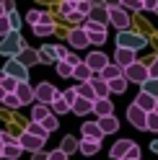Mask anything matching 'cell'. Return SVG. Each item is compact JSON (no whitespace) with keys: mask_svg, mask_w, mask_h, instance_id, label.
I'll use <instances>...</instances> for the list:
<instances>
[{"mask_svg":"<svg viewBox=\"0 0 158 160\" xmlns=\"http://www.w3.org/2000/svg\"><path fill=\"white\" fill-rule=\"evenodd\" d=\"M3 8H5V13H8V11H13V8H16V3H13V0H3Z\"/></svg>","mask_w":158,"mask_h":160,"instance_id":"56","label":"cell"},{"mask_svg":"<svg viewBox=\"0 0 158 160\" xmlns=\"http://www.w3.org/2000/svg\"><path fill=\"white\" fill-rule=\"evenodd\" d=\"M98 75H101L104 80H112V78H117V75H122V67L117 65V62H112V59H109V62H106V67H104Z\"/></svg>","mask_w":158,"mask_h":160,"instance_id":"27","label":"cell"},{"mask_svg":"<svg viewBox=\"0 0 158 160\" xmlns=\"http://www.w3.org/2000/svg\"><path fill=\"white\" fill-rule=\"evenodd\" d=\"M55 98H60V91H57L52 83H39V85L34 88V101H39V103H52Z\"/></svg>","mask_w":158,"mask_h":160,"instance_id":"6","label":"cell"},{"mask_svg":"<svg viewBox=\"0 0 158 160\" xmlns=\"http://www.w3.org/2000/svg\"><path fill=\"white\" fill-rule=\"evenodd\" d=\"M119 5H122V8H127V11H137V13L143 11L140 0H119Z\"/></svg>","mask_w":158,"mask_h":160,"instance_id":"42","label":"cell"},{"mask_svg":"<svg viewBox=\"0 0 158 160\" xmlns=\"http://www.w3.org/2000/svg\"><path fill=\"white\" fill-rule=\"evenodd\" d=\"M16 59H21V62L29 67V65H34V62H39V54L34 52V49H29V47H24L21 52H18V57Z\"/></svg>","mask_w":158,"mask_h":160,"instance_id":"26","label":"cell"},{"mask_svg":"<svg viewBox=\"0 0 158 160\" xmlns=\"http://www.w3.org/2000/svg\"><path fill=\"white\" fill-rule=\"evenodd\" d=\"M24 47H26L24 36L11 28V31L3 36V42H0V54H3V57H18V52H21Z\"/></svg>","mask_w":158,"mask_h":160,"instance_id":"1","label":"cell"},{"mask_svg":"<svg viewBox=\"0 0 158 160\" xmlns=\"http://www.w3.org/2000/svg\"><path fill=\"white\" fill-rule=\"evenodd\" d=\"M88 83H91V88H93L96 98H104V96H109V85H106V80H104L101 75H98V72H91Z\"/></svg>","mask_w":158,"mask_h":160,"instance_id":"15","label":"cell"},{"mask_svg":"<svg viewBox=\"0 0 158 160\" xmlns=\"http://www.w3.org/2000/svg\"><path fill=\"white\" fill-rule=\"evenodd\" d=\"M73 3H78V0H73Z\"/></svg>","mask_w":158,"mask_h":160,"instance_id":"64","label":"cell"},{"mask_svg":"<svg viewBox=\"0 0 158 160\" xmlns=\"http://www.w3.org/2000/svg\"><path fill=\"white\" fill-rule=\"evenodd\" d=\"M75 11V3H73V0H62V3H60V16H70Z\"/></svg>","mask_w":158,"mask_h":160,"instance_id":"43","label":"cell"},{"mask_svg":"<svg viewBox=\"0 0 158 160\" xmlns=\"http://www.w3.org/2000/svg\"><path fill=\"white\" fill-rule=\"evenodd\" d=\"M70 78L78 80V83H83V80L91 78V67H88L83 59H81V62H75V65H73V75H70Z\"/></svg>","mask_w":158,"mask_h":160,"instance_id":"20","label":"cell"},{"mask_svg":"<svg viewBox=\"0 0 158 160\" xmlns=\"http://www.w3.org/2000/svg\"><path fill=\"white\" fill-rule=\"evenodd\" d=\"M83 62H86L88 67H91V72H101V70L106 67V62H109V57H106V54L101 52V49H98V52H91V54H88V57L83 59Z\"/></svg>","mask_w":158,"mask_h":160,"instance_id":"9","label":"cell"},{"mask_svg":"<svg viewBox=\"0 0 158 160\" xmlns=\"http://www.w3.org/2000/svg\"><path fill=\"white\" fill-rule=\"evenodd\" d=\"M67 57V47H55V62L57 59H65Z\"/></svg>","mask_w":158,"mask_h":160,"instance_id":"51","label":"cell"},{"mask_svg":"<svg viewBox=\"0 0 158 160\" xmlns=\"http://www.w3.org/2000/svg\"><path fill=\"white\" fill-rule=\"evenodd\" d=\"M36 54H39V62L42 65H55V47H42Z\"/></svg>","mask_w":158,"mask_h":160,"instance_id":"31","label":"cell"},{"mask_svg":"<svg viewBox=\"0 0 158 160\" xmlns=\"http://www.w3.org/2000/svg\"><path fill=\"white\" fill-rule=\"evenodd\" d=\"M91 5H104V0H88Z\"/></svg>","mask_w":158,"mask_h":160,"instance_id":"59","label":"cell"},{"mask_svg":"<svg viewBox=\"0 0 158 160\" xmlns=\"http://www.w3.org/2000/svg\"><path fill=\"white\" fill-rule=\"evenodd\" d=\"M57 75L60 78H70L73 75V65L67 59H57Z\"/></svg>","mask_w":158,"mask_h":160,"instance_id":"38","label":"cell"},{"mask_svg":"<svg viewBox=\"0 0 158 160\" xmlns=\"http://www.w3.org/2000/svg\"><path fill=\"white\" fill-rule=\"evenodd\" d=\"M16 96H18V101H21V106H26V103H34V88L26 83V80H18L16 83V91H13Z\"/></svg>","mask_w":158,"mask_h":160,"instance_id":"11","label":"cell"},{"mask_svg":"<svg viewBox=\"0 0 158 160\" xmlns=\"http://www.w3.org/2000/svg\"><path fill=\"white\" fill-rule=\"evenodd\" d=\"M145 116H148V111H143L137 103L127 106V122H130L135 129H145Z\"/></svg>","mask_w":158,"mask_h":160,"instance_id":"8","label":"cell"},{"mask_svg":"<svg viewBox=\"0 0 158 160\" xmlns=\"http://www.w3.org/2000/svg\"><path fill=\"white\" fill-rule=\"evenodd\" d=\"M0 142H3V145H8V142H16V137H13L11 132H0Z\"/></svg>","mask_w":158,"mask_h":160,"instance_id":"52","label":"cell"},{"mask_svg":"<svg viewBox=\"0 0 158 160\" xmlns=\"http://www.w3.org/2000/svg\"><path fill=\"white\" fill-rule=\"evenodd\" d=\"M98 129H101V134H117V129H119V122H117L114 114H106V116H98Z\"/></svg>","mask_w":158,"mask_h":160,"instance_id":"14","label":"cell"},{"mask_svg":"<svg viewBox=\"0 0 158 160\" xmlns=\"http://www.w3.org/2000/svg\"><path fill=\"white\" fill-rule=\"evenodd\" d=\"M86 34H88V44H96V47H101L106 39H109L106 31H86Z\"/></svg>","mask_w":158,"mask_h":160,"instance_id":"35","label":"cell"},{"mask_svg":"<svg viewBox=\"0 0 158 160\" xmlns=\"http://www.w3.org/2000/svg\"><path fill=\"white\" fill-rule=\"evenodd\" d=\"M70 111L75 116H88L93 111V101H88V98H83V96H75V101L70 103Z\"/></svg>","mask_w":158,"mask_h":160,"instance_id":"12","label":"cell"},{"mask_svg":"<svg viewBox=\"0 0 158 160\" xmlns=\"http://www.w3.org/2000/svg\"><path fill=\"white\" fill-rule=\"evenodd\" d=\"M122 75L127 78V83H135V85H143L145 80L150 78V75H148V65L137 62V59H135V62H130L127 67H122Z\"/></svg>","mask_w":158,"mask_h":160,"instance_id":"3","label":"cell"},{"mask_svg":"<svg viewBox=\"0 0 158 160\" xmlns=\"http://www.w3.org/2000/svg\"><path fill=\"white\" fill-rule=\"evenodd\" d=\"M81 137H96V139H104L101 129H98L96 122H83L81 124Z\"/></svg>","mask_w":158,"mask_h":160,"instance_id":"24","label":"cell"},{"mask_svg":"<svg viewBox=\"0 0 158 160\" xmlns=\"http://www.w3.org/2000/svg\"><path fill=\"white\" fill-rule=\"evenodd\" d=\"M21 152H24V147L18 145V139H16V142H8V145L0 147V155H3L5 160H18V158H21Z\"/></svg>","mask_w":158,"mask_h":160,"instance_id":"18","label":"cell"},{"mask_svg":"<svg viewBox=\"0 0 158 160\" xmlns=\"http://www.w3.org/2000/svg\"><path fill=\"white\" fill-rule=\"evenodd\" d=\"M96 116H106V114H114V103L109 101V96H104V98H93V111Z\"/></svg>","mask_w":158,"mask_h":160,"instance_id":"16","label":"cell"},{"mask_svg":"<svg viewBox=\"0 0 158 160\" xmlns=\"http://www.w3.org/2000/svg\"><path fill=\"white\" fill-rule=\"evenodd\" d=\"M145 129L158 134V114H155V111H148V116H145Z\"/></svg>","mask_w":158,"mask_h":160,"instance_id":"39","label":"cell"},{"mask_svg":"<svg viewBox=\"0 0 158 160\" xmlns=\"http://www.w3.org/2000/svg\"><path fill=\"white\" fill-rule=\"evenodd\" d=\"M57 119H60V116H57V114H52V111H49V114H47V116L42 119V127L47 129V132H49V134H52V132H55V129H57V127H60V122H57Z\"/></svg>","mask_w":158,"mask_h":160,"instance_id":"33","label":"cell"},{"mask_svg":"<svg viewBox=\"0 0 158 160\" xmlns=\"http://www.w3.org/2000/svg\"><path fill=\"white\" fill-rule=\"evenodd\" d=\"M49 111H52V114H57V116H62V114H70V103H67L65 98L60 96V98H55V101L49 103Z\"/></svg>","mask_w":158,"mask_h":160,"instance_id":"25","label":"cell"},{"mask_svg":"<svg viewBox=\"0 0 158 160\" xmlns=\"http://www.w3.org/2000/svg\"><path fill=\"white\" fill-rule=\"evenodd\" d=\"M16 83H18V80L11 78V75H3V78H0V88H3L5 93H13V91H16Z\"/></svg>","mask_w":158,"mask_h":160,"instance_id":"40","label":"cell"},{"mask_svg":"<svg viewBox=\"0 0 158 160\" xmlns=\"http://www.w3.org/2000/svg\"><path fill=\"white\" fill-rule=\"evenodd\" d=\"M47 160H67V152H62L60 147L52 150V152H47Z\"/></svg>","mask_w":158,"mask_h":160,"instance_id":"48","label":"cell"},{"mask_svg":"<svg viewBox=\"0 0 158 160\" xmlns=\"http://www.w3.org/2000/svg\"><path fill=\"white\" fill-rule=\"evenodd\" d=\"M60 96L65 98L67 103H73V101H75V96H78V91H75V85H70V88H65V91H60Z\"/></svg>","mask_w":158,"mask_h":160,"instance_id":"45","label":"cell"},{"mask_svg":"<svg viewBox=\"0 0 158 160\" xmlns=\"http://www.w3.org/2000/svg\"><path fill=\"white\" fill-rule=\"evenodd\" d=\"M67 62H70V65H75V62H81V57H78V54H73V52H67Z\"/></svg>","mask_w":158,"mask_h":160,"instance_id":"55","label":"cell"},{"mask_svg":"<svg viewBox=\"0 0 158 160\" xmlns=\"http://www.w3.org/2000/svg\"><path fill=\"white\" fill-rule=\"evenodd\" d=\"M153 111H155V114H158V101H155V106H153Z\"/></svg>","mask_w":158,"mask_h":160,"instance_id":"62","label":"cell"},{"mask_svg":"<svg viewBox=\"0 0 158 160\" xmlns=\"http://www.w3.org/2000/svg\"><path fill=\"white\" fill-rule=\"evenodd\" d=\"M130 145H132V139H119V142H114L112 150H109V158L112 160H122L127 155V150H130Z\"/></svg>","mask_w":158,"mask_h":160,"instance_id":"19","label":"cell"},{"mask_svg":"<svg viewBox=\"0 0 158 160\" xmlns=\"http://www.w3.org/2000/svg\"><path fill=\"white\" fill-rule=\"evenodd\" d=\"M0 16H5V8H3V0H0Z\"/></svg>","mask_w":158,"mask_h":160,"instance_id":"60","label":"cell"},{"mask_svg":"<svg viewBox=\"0 0 158 160\" xmlns=\"http://www.w3.org/2000/svg\"><path fill=\"white\" fill-rule=\"evenodd\" d=\"M5 18H8V23H11V28H13V31H21V26H24V18L16 13V8H13V11H8V13H5Z\"/></svg>","mask_w":158,"mask_h":160,"instance_id":"34","label":"cell"},{"mask_svg":"<svg viewBox=\"0 0 158 160\" xmlns=\"http://www.w3.org/2000/svg\"><path fill=\"white\" fill-rule=\"evenodd\" d=\"M75 91H78V96L88 98V101H93V98H96V93H93V88H91V83H88V80H83V83H78V85H75Z\"/></svg>","mask_w":158,"mask_h":160,"instance_id":"32","label":"cell"},{"mask_svg":"<svg viewBox=\"0 0 158 160\" xmlns=\"http://www.w3.org/2000/svg\"><path fill=\"white\" fill-rule=\"evenodd\" d=\"M153 13H155V16H158V5H155V11H153Z\"/></svg>","mask_w":158,"mask_h":160,"instance_id":"63","label":"cell"},{"mask_svg":"<svg viewBox=\"0 0 158 160\" xmlns=\"http://www.w3.org/2000/svg\"><path fill=\"white\" fill-rule=\"evenodd\" d=\"M3 96H5V91H3V88H0V101H3Z\"/></svg>","mask_w":158,"mask_h":160,"instance_id":"61","label":"cell"},{"mask_svg":"<svg viewBox=\"0 0 158 160\" xmlns=\"http://www.w3.org/2000/svg\"><path fill=\"white\" fill-rule=\"evenodd\" d=\"M67 42H70L73 49H86V47H88V34H86V28L75 26L73 31H70V36H67Z\"/></svg>","mask_w":158,"mask_h":160,"instance_id":"13","label":"cell"},{"mask_svg":"<svg viewBox=\"0 0 158 160\" xmlns=\"http://www.w3.org/2000/svg\"><path fill=\"white\" fill-rule=\"evenodd\" d=\"M31 160H47V152H44V147H42V150H36V152H31Z\"/></svg>","mask_w":158,"mask_h":160,"instance_id":"54","label":"cell"},{"mask_svg":"<svg viewBox=\"0 0 158 160\" xmlns=\"http://www.w3.org/2000/svg\"><path fill=\"white\" fill-rule=\"evenodd\" d=\"M31 31H34V36H52V34H55V23H44V21H39V23L31 26Z\"/></svg>","mask_w":158,"mask_h":160,"instance_id":"28","label":"cell"},{"mask_svg":"<svg viewBox=\"0 0 158 160\" xmlns=\"http://www.w3.org/2000/svg\"><path fill=\"white\" fill-rule=\"evenodd\" d=\"M104 5L106 8H114V5H119V0H104Z\"/></svg>","mask_w":158,"mask_h":160,"instance_id":"57","label":"cell"},{"mask_svg":"<svg viewBox=\"0 0 158 160\" xmlns=\"http://www.w3.org/2000/svg\"><path fill=\"white\" fill-rule=\"evenodd\" d=\"M135 103L140 106L143 111H153V106H155V98H153L150 93H148V91H140V93L135 96Z\"/></svg>","mask_w":158,"mask_h":160,"instance_id":"23","label":"cell"},{"mask_svg":"<svg viewBox=\"0 0 158 160\" xmlns=\"http://www.w3.org/2000/svg\"><path fill=\"white\" fill-rule=\"evenodd\" d=\"M98 150H101V139H96V137H81V139H78V152H81V155L93 158Z\"/></svg>","mask_w":158,"mask_h":160,"instance_id":"7","label":"cell"},{"mask_svg":"<svg viewBox=\"0 0 158 160\" xmlns=\"http://www.w3.org/2000/svg\"><path fill=\"white\" fill-rule=\"evenodd\" d=\"M8 31H11V23H8L5 16H0V36H5Z\"/></svg>","mask_w":158,"mask_h":160,"instance_id":"50","label":"cell"},{"mask_svg":"<svg viewBox=\"0 0 158 160\" xmlns=\"http://www.w3.org/2000/svg\"><path fill=\"white\" fill-rule=\"evenodd\" d=\"M49 114V103H34V108H31V122H42V119Z\"/></svg>","mask_w":158,"mask_h":160,"instance_id":"30","label":"cell"},{"mask_svg":"<svg viewBox=\"0 0 158 160\" xmlns=\"http://www.w3.org/2000/svg\"><path fill=\"white\" fill-rule=\"evenodd\" d=\"M106 85H109V93H117V96H122L127 91V78L124 75H117L112 80H106Z\"/></svg>","mask_w":158,"mask_h":160,"instance_id":"22","label":"cell"},{"mask_svg":"<svg viewBox=\"0 0 158 160\" xmlns=\"http://www.w3.org/2000/svg\"><path fill=\"white\" fill-rule=\"evenodd\" d=\"M86 31H106V23H98V21H86L83 23Z\"/></svg>","mask_w":158,"mask_h":160,"instance_id":"44","label":"cell"},{"mask_svg":"<svg viewBox=\"0 0 158 160\" xmlns=\"http://www.w3.org/2000/svg\"><path fill=\"white\" fill-rule=\"evenodd\" d=\"M18 145H21L26 152H36V150H42V147H44V139L34 137L31 132H24L21 137H18Z\"/></svg>","mask_w":158,"mask_h":160,"instance_id":"10","label":"cell"},{"mask_svg":"<svg viewBox=\"0 0 158 160\" xmlns=\"http://www.w3.org/2000/svg\"><path fill=\"white\" fill-rule=\"evenodd\" d=\"M140 88H143V91H148V93H150L155 101H158V78H148Z\"/></svg>","mask_w":158,"mask_h":160,"instance_id":"37","label":"cell"},{"mask_svg":"<svg viewBox=\"0 0 158 160\" xmlns=\"http://www.w3.org/2000/svg\"><path fill=\"white\" fill-rule=\"evenodd\" d=\"M3 72L11 75V78H16V80H29V67L21 62V59H16V57H8L5 59Z\"/></svg>","mask_w":158,"mask_h":160,"instance_id":"5","label":"cell"},{"mask_svg":"<svg viewBox=\"0 0 158 160\" xmlns=\"http://www.w3.org/2000/svg\"><path fill=\"white\" fill-rule=\"evenodd\" d=\"M26 132H31L34 137L44 139V142H47V137H49V132H47V129L42 127V122H29V124H26Z\"/></svg>","mask_w":158,"mask_h":160,"instance_id":"29","label":"cell"},{"mask_svg":"<svg viewBox=\"0 0 158 160\" xmlns=\"http://www.w3.org/2000/svg\"><path fill=\"white\" fill-rule=\"evenodd\" d=\"M148 75H150V78H158V54L150 57V62H148Z\"/></svg>","mask_w":158,"mask_h":160,"instance_id":"46","label":"cell"},{"mask_svg":"<svg viewBox=\"0 0 158 160\" xmlns=\"http://www.w3.org/2000/svg\"><path fill=\"white\" fill-rule=\"evenodd\" d=\"M65 18H70L73 23H83V18H86V16H81V13H78V11H73L70 16H65Z\"/></svg>","mask_w":158,"mask_h":160,"instance_id":"53","label":"cell"},{"mask_svg":"<svg viewBox=\"0 0 158 160\" xmlns=\"http://www.w3.org/2000/svg\"><path fill=\"white\" fill-rule=\"evenodd\" d=\"M106 16H109V23L122 31V28H130V16H127V8L122 5H114V8H106Z\"/></svg>","mask_w":158,"mask_h":160,"instance_id":"4","label":"cell"},{"mask_svg":"<svg viewBox=\"0 0 158 160\" xmlns=\"http://www.w3.org/2000/svg\"><path fill=\"white\" fill-rule=\"evenodd\" d=\"M60 150H62V152H67V155H70V152H75V150H78V139H75L73 134H67V137L62 139Z\"/></svg>","mask_w":158,"mask_h":160,"instance_id":"36","label":"cell"},{"mask_svg":"<svg viewBox=\"0 0 158 160\" xmlns=\"http://www.w3.org/2000/svg\"><path fill=\"white\" fill-rule=\"evenodd\" d=\"M0 103H3V106H8V108H21V101H18V96H16V93H5Z\"/></svg>","mask_w":158,"mask_h":160,"instance_id":"41","label":"cell"},{"mask_svg":"<svg viewBox=\"0 0 158 160\" xmlns=\"http://www.w3.org/2000/svg\"><path fill=\"white\" fill-rule=\"evenodd\" d=\"M150 152H155V155H158V139H153V142H150Z\"/></svg>","mask_w":158,"mask_h":160,"instance_id":"58","label":"cell"},{"mask_svg":"<svg viewBox=\"0 0 158 160\" xmlns=\"http://www.w3.org/2000/svg\"><path fill=\"white\" fill-rule=\"evenodd\" d=\"M114 62L119 65V67H127L130 62H135V52H132V49H127V47H117L114 49Z\"/></svg>","mask_w":158,"mask_h":160,"instance_id":"17","label":"cell"},{"mask_svg":"<svg viewBox=\"0 0 158 160\" xmlns=\"http://www.w3.org/2000/svg\"><path fill=\"white\" fill-rule=\"evenodd\" d=\"M140 5H143V11L153 13V11H155V5H158V0H140Z\"/></svg>","mask_w":158,"mask_h":160,"instance_id":"49","label":"cell"},{"mask_svg":"<svg viewBox=\"0 0 158 160\" xmlns=\"http://www.w3.org/2000/svg\"><path fill=\"white\" fill-rule=\"evenodd\" d=\"M75 11L81 13V16H88V11H91V3H88V0H78V3H75Z\"/></svg>","mask_w":158,"mask_h":160,"instance_id":"47","label":"cell"},{"mask_svg":"<svg viewBox=\"0 0 158 160\" xmlns=\"http://www.w3.org/2000/svg\"><path fill=\"white\" fill-rule=\"evenodd\" d=\"M86 18H91V21H98V23H106L109 26V16H106V5H91V11H88Z\"/></svg>","mask_w":158,"mask_h":160,"instance_id":"21","label":"cell"},{"mask_svg":"<svg viewBox=\"0 0 158 160\" xmlns=\"http://www.w3.org/2000/svg\"><path fill=\"white\" fill-rule=\"evenodd\" d=\"M117 47H127V49H132V52H137V49L148 47V39L140 36V34H132L130 28H122V31L117 34Z\"/></svg>","mask_w":158,"mask_h":160,"instance_id":"2","label":"cell"}]
</instances>
